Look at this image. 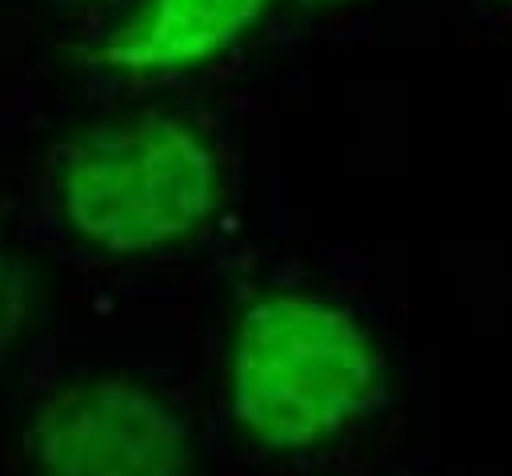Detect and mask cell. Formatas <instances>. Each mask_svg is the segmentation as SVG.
<instances>
[{
	"label": "cell",
	"instance_id": "obj_1",
	"mask_svg": "<svg viewBox=\"0 0 512 476\" xmlns=\"http://www.w3.org/2000/svg\"><path fill=\"white\" fill-rule=\"evenodd\" d=\"M380 392V348L340 304L304 292H264L244 304L228 348V396L256 444L316 448L368 416Z\"/></svg>",
	"mask_w": 512,
	"mask_h": 476
},
{
	"label": "cell",
	"instance_id": "obj_6",
	"mask_svg": "<svg viewBox=\"0 0 512 476\" xmlns=\"http://www.w3.org/2000/svg\"><path fill=\"white\" fill-rule=\"evenodd\" d=\"M308 4H336V0H308Z\"/></svg>",
	"mask_w": 512,
	"mask_h": 476
},
{
	"label": "cell",
	"instance_id": "obj_5",
	"mask_svg": "<svg viewBox=\"0 0 512 476\" xmlns=\"http://www.w3.org/2000/svg\"><path fill=\"white\" fill-rule=\"evenodd\" d=\"M36 312V276L32 268L0 244V356L20 340Z\"/></svg>",
	"mask_w": 512,
	"mask_h": 476
},
{
	"label": "cell",
	"instance_id": "obj_3",
	"mask_svg": "<svg viewBox=\"0 0 512 476\" xmlns=\"http://www.w3.org/2000/svg\"><path fill=\"white\" fill-rule=\"evenodd\" d=\"M32 476H192L196 448L180 412L140 380L60 384L28 420Z\"/></svg>",
	"mask_w": 512,
	"mask_h": 476
},
{
	"label": "cell",
	"instance_id": "obj_2",
	"mask_svg": "<svg viewBox=\"0 0 512 476\" xmlns=\"http://www.w3.org/2000/svg\"><path fill=\"white\" fill-rule=\"evenodd\" d=\"M52 184L68 228L116 256L196 236L224 196L212 140L172 112H136L72 132L56 152Z\"/></svg>",
	"mask_w": 512,
	"mask_h": 476
},
{
	"label": "cell",
	"instance_id": "obj_4",
	"mask_svg": "<svg viewBox=\"0 0 512 476\" xmlns=\"http://www.w3.org/2000/svg\"><path fill=\"white\" fill-rule=\"evenodd\" d=\"M272 0H140L104 36L76 48L96 72L172 76L200 68L248 36Z\"/></svg>",
	"mask_w": 512,
	"mask_h": 476
}]
</instances>
